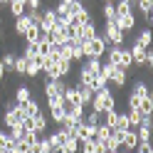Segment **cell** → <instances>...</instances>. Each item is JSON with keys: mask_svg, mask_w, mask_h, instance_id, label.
<instances>
[{"mask_svg": "<svg viewBox=\"0 0 153 153\" xmlns=\"http://www.w3.org/2000/svg\"><path fill=\"white\" fill-rule=\"evenodd\" d=\"M151 40H153V32H151V27H143V30L138 32V37H133V42H138L143 50H148L151 47Z\"/></svg>", "mask_w": 153, "mask_h": 153, "instance_id": "d6986e66", "label": "cell"}, {"mask_svg": "<svg viewBox=\"0 0 153 153\" xmlns=\"http://www.w3.org/2000/svg\"><path fill=\"white\" fill-rule=\"evenodd\" d=\"M7 148H13V146H10V141H7V131H5V128H0V151H7Z\"/></svg>", "mask_w": 153, "mask_h": 153, "instance_id": "d590c367", "label": "cell"}, {"mask_svg": "<svg viewBox=\"0 0 153 153\" xmlns=\"http://www.w3.org/2000/svg\"><path fill=\"white\" fill-rule=\"evenodd\" d=\"M138 111L143 116H153V94H148V97H143L138 101Z\"/></svg>", "mask_w": 153, "mask_h": 153, "instance_id": "7402d4cb", "label": "cell"}, {"mask_svg": "<svg viewBox=\"0 0 153 153\" xmlns=\"http://www.w3.org/2000/svg\"><path fill=\"white\" fill-rule=\"evenodd\" d=\"M17 3H25V0H17Z\"/></svg>", "mask_w": 153, "mask_h": 153, "instance_id": "7bdbcfd3", "label": "cell"}, {"mask_svg": "<svg viewBox=\"0 0 153 153\" xmlns=\"http://www.w3.org/2000/svg\"><path fill=\"white\" fill-rule=\"evenodd\" d=\"M126 84H128V72L123 69V67H116V64H114V69H111V74H109V87L123 89Z\"/></svg>", "mask_w": 153, "mask_h": 153, "instance_id": "277c9868", "label": "cell"}, {"mask_svg": "<svg viewBox=\"0 0 153 153\" xmlns=\"http://www.w3.org/2000/svg\"><path fill=\"white\" fill-rule=\"evenodd\" d=\"M32 22L27 20V15H20V17H15V25H13V32L17 35V37H25V32H27V27H30Z\"/></svg>", "mask_w": 153, "mask_h": 153, "instance_id": "2e32d148", "label": "cell"}, {"mask_svg": "<svg viewBox=\"0 0 153 153\" xmlns=\"http://www.w3.org/2000/svg\"><path fill=\"white\" fill-rule=\"evenodd\" d=\"M97 35H99V27H97L94 20H89L87 25H82V42H87V40H91V37H97Z\"/></svg>", "mask_w": 153, "mask_h": 153, "instance_id": "ffe728a7", "label": "cell"}, {"mask_svg": "<svg viewBox=\"0 0 153 153\" xmlns=\"http://www.w3.org/2000/svg\"><path fill=\"white\" fill-rule=\"evenodd\" d=\"M126 116H128V126H131V128H138L143 114H141L138 109H126Z\"/></svg>", "mask_w": 153, "mask_h": 153, "instance_id": "d4e9b609", "label": "cell"}, {"mask_svg": "<svg viewBox=\"0 0 153 153\" xmlns=\"http://www.w3.org/2000/svg\"><path fill=\"white\" fill-rule=\"evenodd\" d=\"M54 67H57V74H59V79H67V76H69V72H72V59H67V57H59V59L54 62Z\"/></svg>", "mask_w": 153, "mask_h": 153, "instance_id": "9a60e30c", "label": "cell"}, {"mask_svg": "<svg viewBox=\"0 0 153 153\" xmlns=\"http://www.w3.org/2000/svg\"><path fill=\"white\" fill-rule=\"evenodd\" d=\"M25 10H42V0H25Z\"/></svg>", "mask_w": 153, "mask_h": 153, "instance_id": "8d00e7d4", "label": "cell"}, {"mask_svg": "<svg viewBox=\"0 0 153 153\" xmlns=\"http://www.w3.org/2000/svg\"><path fill=\"white\" fill-rule=\"evenodd\" d=\"M84 123H87V126H99V123H101V114H97V111H84Z\"/></svg>", "mask_w": 153, "mask_h": 153, "instance_id": "f546056e", "label": "cell"}, {"mask_svg": "<svg viewBox=\"0 0 153 153\" xmlns=\"http://www.w3.org/2000/svg\"><path fill=\"white\" fill-rule=\"evenodd\" d=\"M148 94H153V89H151V84L146 82V79H136L131 84V91H128V97H133V99H143V97H148Z\"/></svg>", "mask_w": 153, "mask_h": 153, "instance_id": "5b68a950", "label": "cell"}, {"mask_svg": "<svg viewBox=\"0 0 153 153\" xmlns=\"http://www.w3.org/2000/svg\"><path fill=\"white\" fill-rule=\"evenodd\" d=\"M15 57H17V52H13V50H5V52H3V57H0V64H3V69H5V72H13V67H15Z\"/></svg>", "mask_w": 153, "mask_h": 153, "instance_id": "44dd1931", "label": "cell"}, {"mask_svg": "<svg viewBox=\"0 0 153 153\" xmlns=\"http://www.w3.org/2000/svg\"><path fill=\"white\" fill-rule=\"evenodd\" d=\"M59 151H62V153H79V141H76V138H72V136H67Z\"/></svg>", "mask_w": 153, "mask_h": 153, "instance_id": "cb8c5ba5", "label": "cell"}, {"mask_svg": "<svg viewBox=\"0 0 153 153\" xmlns=\"http://www.w3.org/2000/svg\"><path fill=\"white\" fill-rule=\"evenodd\" d=\"M136 10L143 15L146 27H151V22H153V0H136Z\"/></svg>", "mask_w": 153, "mask_h": 153, "instance_id": "ba28073f", "label": "cell"}, {"mask_svg": "<svg viewBox=\"0 0 153 153\" xmlns=\"http://www.w3.org/2000/svg\"><path fill=\"white\" fill-rule=\"evenodd\" d=\"M32 123H35V133H47V126H50V119H47V111L42 106V111H37L35 116H32Z\"/></svg>", "mask_w": 153, "mask_h": 153, "instance_id": "30bf717a", "label": "cell"}, {"mask_svg": "<svg viewBox=\"0 0 153 153\" xmlns=\"http://www.w3.org/2000/svg\"><path fill=\"white\" fill-rule=\"evenodd\" d=\"M116 131H128L131 126H128V116H126V109L123 111H119V116H116V126H114Z\"/></svg>", "mask_w": 153, "mask_h": 153, "instance_id": "f1b7e54d", "label": "cell"}, {"mask_svg": "<svg viewBox=\"0 0 153 153\" xmlns=\"http://www.w3.org/2000/svg\"><path fill=\"white\" fill-rule=\"evenodd\" d=\"M45 35H47V40H50V42H67V40H69V37H67V27L59 20H57L54 27H52L50 32H45Z\"/></svg>", "mask_w": 153, "mask_h": 153, "instance_id": "52a82bcc", "label": "cell"}, {"mask_svg": "<svg viewBox=\"0 0 153 153\" xmlns=\"http://www.w3.org/2000/svg\"><path fill=\"white\" fill-rule=\"evenodd\" d=\"M20 106H22V114H25V116H35V114L37 111H42V104H40V99H30V101H25V104H20Z\"/></svg>", "mask_w": 153, "mask_h": 153, "instance_id": "ac0fdd59", "label": "cell"}, {"mask_svg": "<svg viewBox=\"0 0 153 153\" xmlns=\"http://www.w3.org/2000/svg\"><path fill=\"white\" fill-rule=\"evenodd\" d=\"M114 22H116V27H119L123 35H128L133 27H136V15H133V13H121V15H116V20H114Z\"/></svg>", "mask_w": 153, "mask_h": 153, "instance_id": "8992f818", "label": "cell"}, {"mask_svg": "<svg viewBox=\"0 0 153 153\" xmlns=\"http://www.w3.org/2000/svg\"><path fill=\"white\" fill-rule=\"evenodd\" d=\"M7 3H10V0H0V7H7Z\"/></svg>", "mask_w": 153, "mask_h": 153, "instance_id": "ab89813d", "label": "cell"}, {"mask_svg": "<svg viewBox=\"0 0 153 153\" xmlns=\"http://www.w3.org/2000/svg\"><path fill=\"white\" fill-rule=\"evenodd\" d=\"M7 10H10V15H13V17H20V15H25V3L10 0V3H7Z\"/></svg>", "mask_w": 153, "mask_h": 153, "instance_id": "83f0119b", "label": "cell"}, {"mask_svg": "<svg viewBox=\"0 0 153 153\" xmlns=\"http://www.w3.org/2000/svg\"><path fill=\"white\" fill-rule=\"evenodd\" d=\"M32 97H35L32 87H27V84H20V87L15 89V97H13V101H15V104H25V101H30Z\"/></svg>", "mask_w": 153, "mask_h": 153, "instance_id": "5bb4252c", "label": "cell"}, {"mask_svg": "<svg viewBox=\"0 0 153 153\" xmlns=\"http://www.w3.org/2000/svg\"><path fill=\"white\" fill-rule=\"evenodd\" d=\"M3 79H5V69H3V64H0V84H3Z\"/></svg>", "mask_w": 153, "mask_h": 153, "instance_id": "f35d334b", "label": "cell"}, {"mask_svg": "<svg viewBox=\"0 0 153 153\" xmlns=\"http://www.w3.org/2000/svg\"><path fill=\"white\" fill-rule=\"evenodd\" d=\"M133 131H136V138H138V141H151V133H153L151 126H143V123H141V126L133 128Z\"/></svg>", "mask_w": 153, "mask_h": 153, "instance_id": "d6a6232c", "label": "cell"}, {"mask_svg": "<svg viewBox=\"0 0 153 153\" xmlns=\"http://www.w3.org/2000/svg\"><path fill=\"white\" fill-rule=\"evenodd\" d=\"M40 74H42V69H40V62H37V57H35V59H27V67H25V76L35 82Z\"/></svg>", "mask_w": 153, "mask_h": 153, "instance_id": "e0dca14e", "label": "cell"}, {"mask_svg": "<svg viewBox=\"0 0 153 153\" xmlns=\"http://www.w3.org/2000/svg\"><path fill=\"white\" fill-rule=\"evenodd\" d=\"M106 47H109L106 40H104L101 35H97V37H91V40L84 42V54H87V57H99V59H101L104 52H106Z\"/></svg>", "mask_w": 153, "mask_h": 153, "instance_id": "3957f363", "label": "cell"}, {"mask_svg": "<svg viewBox=\"0 0 153 153\" xmlns=\"http://www.w3.org/2000/svg\"><path fill=\"white\" fill-rule=\"evenodd\" d=\"M111 109H119L116 106V94H114V89L111 87H104L99 91H94V99L89 104V111L104 114V111H111Z\"/></svg>", "mask_w": 153, "mask_h": 153, "instance_id": "6da1fadb", "label": "cell"}, {"mask_svg": "<svg viewBox=\"0 0 153 153\" xmlns=\"http://www.w3.org/2000/svg\"><path fill=\"white\" fill-rule=\"evenodd\" d=\"M54 22H57V15H54V10L52 7H45L42 10V20H40V32H50L52 27H54Z\"/></svg>", "mask_w": 153, "mask_h": 153, "instance_id": "9c48e42d", "label": "cell"}, {"mask_svg": "<svg viewBox=\"0 0 153 153\" xmlns=\"http://www.w3.org/2000/svg\"><path fill=\"white\" fill-rule=\"evenodd\" d=\"M89 20H94V17H91V10H89V7H84V10H79V13H76V15L72 17V22H76V25H87Z\"/></svg>", "mask_w": 153, "mask_h": 153, "instance_id": "484cf974", "label": "cell"}, {"mask_svg": "<svg viewBox=\"0 0 153 153\" xmlns=\"http://www.w3.org/2000/svg\"><path fill=\"white\" fill-rule=\"evenodd\" d=\"M40 27H37V25H30V27H27V32H25V42H37V40H40Z\"/></svg>", "mask_w": 153, "mask_h": 153, "instance_id": "1f68e13d", "label": "cell"}, {"mask_svg": "<svg viewBox=\"0 0 153 153\" xmlns=\"http://www.w3.org/2000/svg\"><path fill=\"white\" fill-rule=\"evenodd\" d=\"M47 138H50V143H52V151H59L62 143H64V138H67V131H64L62 126H57L54 131L47 133Z\"/></svg>", "mask_w": 153, "mask_h": 153, "instance_id": "8fae6325", "label": "cell"}, {"mask_svg": "<svg viewBox=\"0 0 153 153\" xmlns=\"http://www.w3.org/2000/svg\"><path fill=\"white\" fill-rule=\"evenodd\" d=\"M67 37H69V40H79V42H82V25H76V22L67 25Z\"/></svg>", "mask_w": 153, "mask_h": 153, "instance_id": "4dcf8cb0", "label": "cell"}, {"mask_svg": "<svg viewBox=\"0 0 153 153\" xmlns=\"http://www.w3.org/2000/svg\"><path fill=\"white\" fill-rule=\"evenodd\" d=\"M99 35L106 40L109 47H123V42H126V35L116 27V22H114V20H106V22H104V27H101Z\"/></svg>", "mask_w": 153, "mask_h": 153, "instance_id": "7a4b0ae2", "label": "cell"}, {"mask_svg": "<svg viewBox=\"0 0 153 153\" xmlns=\"http://www.w3.org/2000/svg\"><path fill=\"white\" fill-rule=\"evenodd\" d=\"M20 57H25V59H35V57H40V52H37V42H25Z\"/></svg>", "mask_w": 153, "mask_h": 153, "instance_id": "603a6c76", "label": "cell"}, {"mask_svg": "<svg viewBox=\"0 0 153 153\" xmlns=\"http://www.w3.org/2000/svg\"><path fill=\"white\" fill-rule=\"evenodd\" d=\"M91 153H109V151H106V146H104V141H94Z\"/></svg>", "mask_w": 153, "mask_h": 153, "instance_id": "74e56055", "label": "cell"}, {"mask_svg": "<svg viewBox=\"0 0 153 153\" xmlns=\"http://www.w3.org/2000/svg\"><path fill=\"white\" fill-rule=\"evenodd\" d=\"M136 146H138L136 131H133V128L123 131V136H121V151H136Z\"/></svg>", "mask_w": 153, "mask_h": 153, "instance_id": "7c38bea8", "label": "cell"}, {"mask_svg": "<svg viewBox=\"0 0 153 153\" xmlns=\"http://www.w3.org/2000/svg\"><path fill=\"white\" fill-rule=\"evenodd\" d=\"M104 3H116V0H104Z\"/></svg>", "mask_w": 153, "mask_h": 153, "instance_id": "60d3db41", "label": "cell"}, {"mask_svg": "<svg viewBox=\"0 0 153 153\" xmlns=\"http://www.w3.org/2000/svg\"><path fill=\"white\" fill-rule=\"evenodd\" d=\"M101 17H104V22L106 20H116V7H114V3H104L101 5Z\"/></svg>", "mask_w": 153, "mask_h": 153, "instance_id": "4316f807", "label": "cell"}, {"mask_svg": "<svg viewBox=\"0 0 153 153\" xmlns=\"http://www.w3.org/2000/svg\"><path fill=\"white\" fill-rule=\"evenodd\" d=\"M109 153H121V151H109Z\"/></svg>", "mask_w": 153, "mask_h": 153, "instance_id": "b9f144b4", "label": "cell"}, {"mask_svg": "<svg viewBox=\"0 0 153 153\" xmlns=\"http://www.w3.org/2000/svg\"><path fill=\"white\" fill-rule=\"evenodd\" d=\"M133 153H136V151H133Z\"/></svg>", "mask_w": 153, "mask_h": 153, "instance_id": "ee69618b", "label": "cell"}, {"mask_svg": "<svg viewBox=\"0 0 153 153\" xmlns=\"http://www.w3.org/2000/svg\"><path fill=\"white\" fill-rule=\"evenodd\" d=\"M128 54H131V59H133V64H136V67H143V62H146V50H143L138 42H131Z\"/></svg>", "mask_w": 153, "mask_h": 153, "instance_id": "4fadbf2b", "label": "cell"}, {"mask_svg": "<svg viewBox=\"0 0 153 153\" xmlns=\"http://www.w3.org/2000/svg\"><path fill=\"white\" fill-rule=\"evenodd\" d=\"M25 67H27V59L17 54V57H15V67H13V72H15L17 76H25Z\"/></svg>", "mask_w": 153, "mask_h": 153, "instance_id": "836d02e7", "label": "cell"}, {"mask_svg": "<svg viewBox=\"0 0 153 153\" xmlns=\"http://www.w3.org/2000/svg\"><path fill=\"white\" fill-rule=\"evenodd\" d=\"M59 153H62V151H59Z\"/></svg>", "mask_w": 153, "mask_h": 153, "instance_id": "f6af8a7d", "label": "cell"}, {"mask_svg": "<svg viewBox=\"0 0 153 153\" xmlns=\"http://www.w3.org/2000/svg\"><path fill=\"white\" fill-rule=\"evenodd\" d=\"M111 136V128L109 126H104V123H99L97 126V136H94V141H106Z\"/></svg>", "mask_w": 153, "mask_h": 153, "instance_id": "e575fe53", "label": "cell"}]
</instances>
